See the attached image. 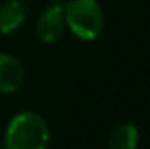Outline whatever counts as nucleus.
Returning <instances> with one entry per match:
<instances>
[{"label": "nucleus", "mask_w": 150, "mask_h": 149, "mask_svg": "<svg viewBox=\"0 0 150 149\" xmlns=\"http://www.w3.org/2000/svg\"><path fill=\"white\" fill-rule=\"evenodd\" d=\"M51 130L47 121L33 111L16 114L4 133V149H47Z\"/></svg>", "instance_id": "1"}, {"label": "nucleus", "mask_w": 150, "mask_h": 149, "mask_svg": "<svg viewBox=\"0 0 150 149\" xmlns=\"http://www.w3.org/2000/svg\"><path fill=\"white\" fill-rule=\"evenodd\" d=\"M65 23L77 39L93 42L105 28L103 7L98 0H68L65 5Z\"/></svg>", "instance_id": "2"}, {"label": "nucleus", "mask_w": 150, "mask_h": 149, "mask_svg": "<svg viewBox=\"0 0 150 149\" xmlns=\"http://www.w3.org/2000/svg\"><path fill=\"white\" fill-rule=\"evenodd\" d=\"M67 28L65 23V5L51 4L42 11L37 21V35L44 44H54L63 37Z\"/></svg>", "instance_id": "3"}, {"label": "nucleus", "mask_w": 150, "mask_h": 149, "mask_svg": "<svg viewBox=\"0 0 150 149\" xmlns=\"http://www.w3.org/2000/svg\"><path fill=\"white\" fill-rule=\"evenodd\" d=\"M25 81V69L12 54L0 53V95H11L21 88Z\"/></svg>", "instance_id": "4"}, {"label": "nucleus", "mask_w": 150, "mask_h": 149, "mask_svg": "<svg viewBox=\"0 0 150 149\" xmlns=\"http://www.w3.org/2000/svg\"><path fill=\"white\" fill-rule=\"evenodd\" d=\"M26 21V9L21 0H7L0 5V34L11 35Z\"/></svg>", "instance_id": "5"}, {"label": "nucleus", "mask_w": 150, "mask_h": 149, "mask_svg": "<svg viewBox=\"0 0 150 149\" xmlns=\"http://www.w3.org/2000/svg\"><path fill=\"white\" fill-rule=\"evenodd\" d=\"M110 149H138L140 130L134 123H120L110 133Z\"/></svg>", "instance_id": "6"}, {"label": "nucleus", "mask_w": 150, "mask_h": 149, "mask_svg": "<svg viewBox=\"0 0 150 149\" xmlns=\"http://www.w3.org/2000/svg\"><path fill=\"white\" fill-rule=\"evenodd\" d=\"M26 2H32V0H26Z\"/></svg>", "instance_id": "7"}]
</instances>
